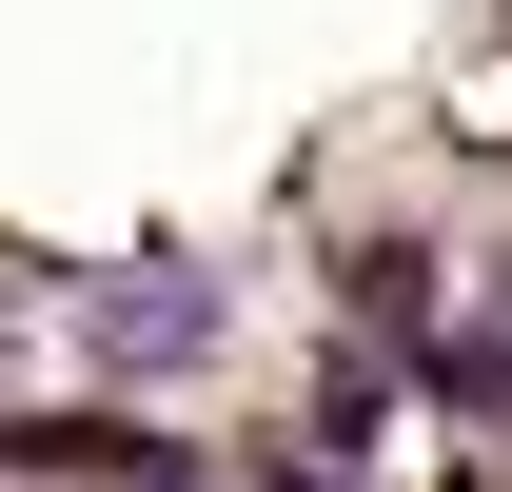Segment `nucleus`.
Instances as JSON below:
<instances>
[{
	"mask_svg": "<svg viewBox=\"0 0 512 492\" xmlns=\"http://www.w3.org/2000/svg\"><path fill=\"white\" fill-rule=\"evenodd\" d=\"M79 335H99V374H217V335H237V315H217V276H178V256H158V276H99V315H79Z\"/></svg>",
	"mask_w": 512,
	"mask_h": 492,
	"instance_id": "obj_1",
	"label": "nucleus"
}]
</instances>
